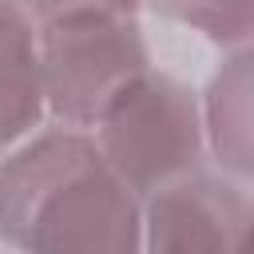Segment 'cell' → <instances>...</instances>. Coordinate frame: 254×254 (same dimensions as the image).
Listing matches in <instances>:
<instances>
[{
  "instance_id": "obj_1",
  "label": "cell",
  "mask_w": 254,
  "mask_h": 254,
  "mask_svg": "<svg viewBox=\"0 0 254 254\" xmlns=\"http://www.w3.org/2000/svg\"><path fill=\"white\" fill-rule=\"evenodd\" d=\"M0 242L28 254H135L139 194L87 127H36L0 159Z\"/></svg>"
},
{
  "instance_id": "obj_2",
  "label": "cell",
  "mask_w": 254,
  "mask_h": 254,
  "mask_svg": "<svg viewBox=\"0 0 254 254\" xmlns=\"http://www.w3.org/2000/svg\"><path fill=\"white\" fill-rule=\"evenodd\" d=\"M44 107L56 123L91 127L139 71L151 48L131 12H67L36 20Z\"/></svg>"
},
{
  "instance_id": "obj_3",
  "label": "cell",
  "mask_w": 254,
  "mask_h": 254,
  "mask_svg": "<svg viewBox=\"0 0 254 254\" xmlns=\"http://www.w3.org/2000/svg\"><path fill=\"white\" fill-rule=\"evenodd\" d=\"M87 131L139 198L202 167L206 155L198 95L155 67L139 71L119 95H111Z\"/></svg>"
},
{
  "instance_id": "obj_4",
  "label": "cell",
  "mask_w": 254,
  "mask_h": 254,
  "mask_svg": "<svg viewBox=\"0 0 254 254\" xmlns=\"http://www.w3.org/2000/svg\"><path fill=\"white\" fill-rule=\"evenodd\" d=\"M250 218V190L226 171L194 167L139 198L143 250L155 254H234Z\"/></svg>"
},
{
  "instance_id": "obj_5",
  "label": "cell",
  "mask_w": 254,
  "mask_h": 254,
  "mask_svg": "<svg viewBox=\"0 0 254 254\" xmlns=\"http://www.w3.org/2000/svg\"><path fill=\"white\" fill-rule=\"evenodd\" d=\"M250 91H254V64L250 48H234L226 64L210 75L198 115H202V147L218 163V171L250 183L254 175V127H250Z\"/></svg>"
},
{
  "instance_id": "obj_6",
  "label": "cell",
  "mask_w": 254,
  "mask_h": 254,
  "mask_svg": "<svg viewBox=\"0 0 254 254\" xmlns=\"http://www.w3.org/2000/svg\"><path fill=\"white\" fill-rule=\"evenodd\" d=\"M36 20L20 0H0V151L44 123Z\"/></svg>"
},
{
  "instance_id": "obj_7",
  "label": "cell",
  "mask_w": 254,
  "mask_h": 254,
  "mask_svg": "<svg viewBox=\"0 0 254 254\" xmlns=\"http://www.w3.org/2000/svg\"><path fill=\"white\" fill-rule=\"evenodd\" d=\"M151 8L202 40L218 44L222 52L250 48L254 36V0H151Z\"/></svg>"
},
{
  "instance_id": "obj_8",
  "label": "cell",
  "mask_w": 254,
  "mask_h": 254,
  "mask_svg": "<svg viewBox=\"0 0 254 254\" xmlns=\"http://www.w3.org/2000/svg\"><path fill=\"white\" fill-rule=\"evenodd\" d=\"M32 20H48V16H67V12H139L143 0H20Z\"/></svg>"
}]
</instances>
